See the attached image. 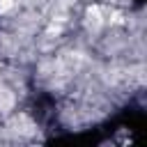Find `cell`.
Wrapping results in <instances>:
<instances>
[{
    "label": "cell",
    "mask_w": 147,
    "mask_h": 147,
    "mask_svg": "<svg viewBox=\"0 0 147 147\" xmlns=\"http://www.w3.org/2000/svg\"><path fill=\"white\" fill-rule=\"evenodd\" d=\"M14 7V0H0V14H5V11H9Z\"/></svg>",
    "instance_id": "cell-1"
}]
</instances>
